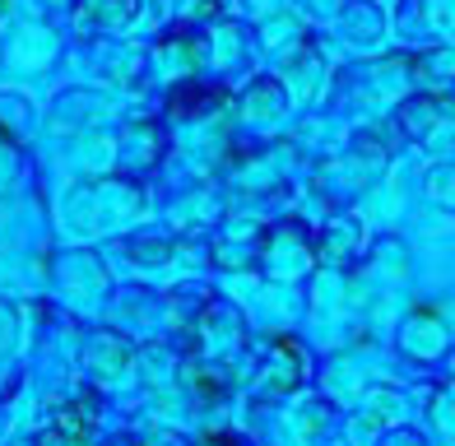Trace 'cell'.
<instances>
[{"label": "cell", "instance_id": "obj_4", "mask_svg": "<svg viewBox=\"0 0 455 446\" xmlns=\"http://www.w3.org/2000/svg\"><path fill=\"white\" fill-rule=\"evenodd\" d=\"M84 362H89L93 372H102V377H121V372L131 368V344L121 339V335H112V331H102V335L89 339Z\"/></svg>", "mask_w": 455, "mask_h": 446}, {"label": "cell", "instance_id": "obj_2", "mask_svg": "<svg viewBox=\"0 0 455 446\" xmlns=\"http://www.w3.org/2000/svg\"><path fill=\"white\" fill-rule=\"evenodd\" d=\"M275 354H279V358L265 362V372H260V381H256L260 395H283V391H293L298 381H302V349H298V344H293V339H279Z\"/></svg>", "mask_w": 455, "mask_h": 446}, {"label": "cell", "instance_id": "obj_6", "mask_svg": "<svg viewBox=\"0 0 455 446\" xmlns=\"http://www.w3.org/2000/svg\"><path fill=\"white\" fill-rule=\"evenodd\" d=\"M423 191H427V200H437L442 210L455 214V163H437V168H432Z\"/></svg>", "mask_w": 455, "mask_h": 446}, {"label": "cell", "instance_id": "obj_5", "mask_svg": "<svg viewBox=\"0 0 455 446\" xmlns=\"http://www.w3.org/2000/svg\"><path fill=\"white\" fill-rule=\"evenodd\" d=\"M358 247H363V223H358L354 214L335 219V223L321 233V256H325V260H348V256H358Z\"/></svg>", "mask_w": 455, "mask_h": 446}, {"label": "cell", "instance_id": "obj_1", "mask_svg": "<svg viewBox=\"0 0 455 446\" xmlns=\"http://www.w3.org/2000/svg\"><path fill=\"white\" fill-rule=\"evenodd\" d=\"M265 270L279 279H298L307 266H312V247H307V228L302 223H279L265 242Z\"/></svg>", "mask_w": 455, "mask_h": 446}, {"label": "cell", "instance_id": "obj_3", "mask_svg": "<svg viewBox=\"0 0 455 446\" xmlns=\"http://www.w3.org/2000/svg\"><path fill=\"white\" fill-rule=\"evenodd\" d=\"M400 349L409 358H419V362H432V358H442L446 354V331H442V321L423 312V316H409V326L400 331Z\"/></svg>", "mask_w": 455, "mask_h": 446}]
</instances>
